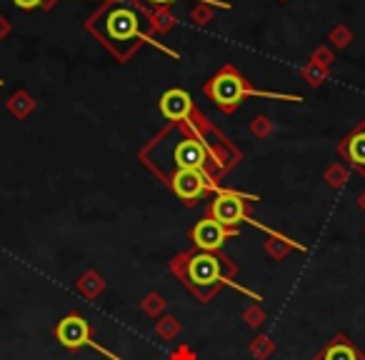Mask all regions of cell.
I'll list each match as a JSON object with an SVG mask.
<instances>
[{"mask_svg": "<svg viewBox=\"0 0 365 360\" xmlns=\"http://www.w3.org/2000/svg\"><path fill=\"white\" fill-rule=\"evenodd\" d=\"M185 278H188L195 288H203V290L210 288V285H215L218 280H223L220 260L215 258L213 253L200 250V253L193 255V258L188 260V265H185Z\"/></svg>", "mask_w": 365, "mask_h": 360, "instance_id": "obj_5", "label": "cell"}, {"mask_svg": "<svg viewBox=\"0 0 365 360\" xmlns=\"http://www.w3.org/2000/svg\"><path fill=\"white\" fill-rule=\"evenodd\" d=\"M248 200H258V198L248 193H238V190H223V193L210 203V218L218 220L225 228H233L240 220L248 218V213H245V203H248Z\"/></svg>", "mask_w": 365, "mask_h": 360, "instance_id": "obj_3", "label": "cell"}, {"mask_svg": "<svg viewBox=\"0 0 365 360\" xmlns=\"http://www.w3.org/2000/svg\"><path fill=\"white\" fill-rule=\"evenodd\" d=\"M208 158H210L208 145L200 143L198 138H182V140H178L175 150H173L175 170H205Z\"/></svg>", "mask_w": 365, "mask_h": 360, "instance_id": "obj_7", "label": "cell"}, {"mask_svg": "<svg viewBox=\"0 0 365 360\" xmlns=\"http://www.w3.org/2000/svg\"><path fill=\"white\" fill-rule=\"evenodd\" d=\"M320 360H360V355H358V350H355L353 345L348 343V340L338 338V340H333V343H330L328 348L323 350Z\"/></svg>", "mask_w": 365, "mask_h": 360, "instance_id": "obj_11", "label": "cell"}, {"mask_svg": "<svg viewBox=\"0 0 365 360\" xmlns=\"http://www.w3.org/2000/svg\"><path fill=\"white\" fill-rule=\"evenodd\" d=\"M230 235H235V230L225 228V225H220L218 220H213V218L198 220L195 228L190 230L193 243L198 245L200 250H205V253H213V250L223 248V243L230 238Z\"/></svg>", "mask_w": 365, "mask_h": 360, "instance_id": "obj_8", "label": "cell"}, {"mask_svg": "<svg viewBox=\"0 0 365 360\" xmlns=\"http://www.w3.org/2000/svg\"><path fill=\"white\" fill-rule=\"evenodd\" d=\"M155 6H170L173 0H150ZM195 3H208V6H218V8H230V3H223V0H195Z\"/></svg>", "mask_w": 365, "mask_h": 360, "instance_id": "obj_13", "label": "cell"}, {"mask_svg": "<svg viewBox=\"0 0 365 360\" xmlns=\"http://www.w3.org/2000/svg\"><path fill=\"white\" fill-rule=\"evenodd\" d=\"M56 338H58V343L68 350L86 348V345L93 348V343H96V340H91V325H88V320L83 318V315H66V318L58 323Z\"/></svg>", "mask_w": 365, "mask_h": 360, "instance_id": "obj_6", "label": "cell"}, {"mask_svg": "<svg viewBox=\"0 0 365 360\" xmlns=\"http://www.w3.org/2000/svg\"><path fill=\"white\" fill-rule=\"evenodd\" d=\"M343 153L348 158L350 165H355L360 173H365V125L358 128L355 133H350L343 143Z\"/></svg>", "mask_w": 365, "mask_h": 360, "instance_id": "obj_10", "label": "cell"}, {"mask_svg": "<svg viewBox=\"0 0 365 360\" xmlns=\"http://www.w3.org/2000/svg\"><path fill=\"white\" fill-rule=\"evenodd\" d=\"M208 98L215 103L218 108H223L225 113H233L245 98H270V101H288V103H303L300 96H288V93H265V91H255L248 86L243 76H240L235 68H223L218 71L205 86Z\"/></svg>", "mask_w": 365, "mask_h": 360, "instance_id": "obj_2", "label": "cell"}, {"mask_svg": "<svg viewBox=\"0 0 365 360\" xmlns=\"http://www.w3.org/2000/svg\"><path fill=\"white\" fill-rule=\"evenodd\" d=\"M3 83H6V81H0V86H3Z\"/></svg>", "mask_w": 365, "mask_h": 360, "instance_id": "obj_14", "label": "cell"}, {"mask_svg": "<svg viewBox=\"0 0 365 360\" xmlns=\"http://www.w3.org/2000/svg\"><path fill=\"white\" fill-rule=\"evenodd\" d=\"M160 113L173 123L188 120L190 113H193V101H190V93L182 91V88H170L160 96Z\"/></svg>", "mask_w": 365, "mask_h": 360, "instance_id": "obj_9", "label": "cell"}, {"mask_svg": "<svg viewBox=\"0 0 365 360\" xmlns=\"http://www.w3.org/2000/svg\"><path fill=\"white\" fill-rule=\"evenodd\" d=\"M170 188L178 198L188 200V203L198 200L200 195L208 193V190H218V195L223 193V190L205 175V170H175L170 175Z\"/></svg>", "mask_w": 365, "mask_h": 360, "instance_id": "obj_4", "label": "cell"}, {"mask_svg": "<svg viewBox=\"0 0 365 360\" xmlns=\"http://www.w3.org/2000/svg\"><path fill=\"white\" fill-rule=\"evenodd\" d=\"M18 8H23V11H33V8H38V6H43L46 0H13ZM103 3H118V0H103Z\"/></svg>", "mask_w": 365, "mask_h": 360, "instance_id": "obj_12", "label": "cell"}, {"mask_svg": "<svg viewBox=\"0 0 365 360\" xmlns=\"http://www.w3.org/2000/svg\"><path fill=\"white\" fill-rule=\"evenodd\" d=\"M91 31L110 48H115V43H123V46H125V43H150V46L160 48L165 56L178 58L175 51H170L168 46H163V43L153 41L150 36H145L143 28H140V18H138V13L130 11V8H125V6H115V3H110L106 11L98 13V16L93 18Z\"/></svg>", "mask_w": 365, "mask_h": 360, "instance_id": "obj_1", "label": "cell"}]
</instances>
